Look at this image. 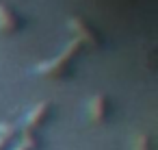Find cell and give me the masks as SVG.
<instances>
[{"mask_svg":"<svg viewBox=\"0 0 158 150\" xmlns=\"http://www.w3.org/2000/svg\"><path fill=\"white\" fill-rule=\"evenodd\" d=\"M82 48L85 46L78 39L72 37L56 57L37 63L35 65V72L39 76H44V78H50V81H67L72 76V72H74V61L78 59V55L82 52Z\"/></svg>","mask_w":158,"mask_h":150,"instance_id":"obj_1","label":"cell"},{"mask_svg":"<svg viewBox=\"0 0 158 150\" xmlns=\"http://www.w3.org/2000/svg\"><path fill=\"white\" fill-rule=\"evenodd\" d=\"M67 29L74 33V39H78L82 46L102 48V35L89 20H85L80 15H72V18H67Z\"/></svg>","mask_w":158,"mask_h":150,"instance_id":"obj_2","label":"cell"},{"mask_svg":"<svg viewBox=\"0 0 158 150\" xmlns=\"http://www.w3.org/2000/svg\"><path fill=\"white\" fill-rule=\"evenodd\" d=\"M52 111H54L52 102H48V100L37 102V104H35V107L26 113V120H24V130H28V133H37L39 128H44V126L48 124V120L52 117Z\"/></svg>","mask_w":158,"mask_h":150,"instance_id":"obj_3","label":"cell"},{"mask_svg":"<svg viewBox=\"0 0 158 150\" xmlns=\"http://www.w3.org/2000/svg\"><path fill=\"white\" fill-rule=\"evenodd\" d=\"M24 29V18L7 2H0V33H18Z\"/></svg>","mask_w":158,"mask_h":150,"instance_id":"obj_4","label":"cell"},{"mask_svg":"<svg viewBox=\"0 0 158 150\" xmlns=\"http://www.w3.org/2000/svg\"><path fill=\"white\" fill-rule=\"evenodd\" d=\"M87 111H89V117H91L93 122H106V120H108V113H110L108 98L102 96V94H95V96L87 102Z\"/></svg>","mask_w":158,"mask_h":150,"instance_id":"obj_5","label":"cell"},{"mask_svg":"<svg viewBox=\"0 0 158 150\" xmlns=\"http://www.w3.org/2000/svg\"><path fill=\"white\" fill-rule=\"evenodd\" d=\"M18 139V128L13 124H0V150H9Z\"/></svg>","mask_w":158,"mask_h":150,"instance_id":"obj_6","label":"cell"},{"mask_svg":"<svg viewBox=\"0 0 158 150\" xmlns=\"http://www.w3.org/2000/svg\"><path fill=\"white\" fill-rule=\"evenodd\" d=\"M39 146H41L39 135H37V133H28V130H24L22 137H20V143L15 146V150H39Z\"/></svg>","mask_w":158,"mask_h":150,"instance_id":"obj_7","label":"cell"},{"mask_svg":"<svg viewBox=\"0 0 158 150\" xmlns=\"http://www.w3.org/2000/svg\"><path fill=\"white\" fill-rule=\"evenodd\" d=\"M136 150H152V137L147 133H143L139 139H136Z\"/></svg>","mask_w":158,"mask_h":150,"instance_id":"obj_8","label":"cell"}]
</instances>
